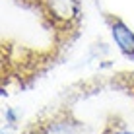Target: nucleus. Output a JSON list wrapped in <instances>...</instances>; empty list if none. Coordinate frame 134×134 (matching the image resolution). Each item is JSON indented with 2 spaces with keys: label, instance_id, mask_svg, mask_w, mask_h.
I'll return each mask as SVG.
<instances>
[{
  "label": "nucleus",
  "instance_id": "obj_3",
  "mask_svg": "<svg viewBox=\"0 0 134 134\" xmlns=\"http://www.w3.org/2000/svg\"><path fill=\"white\" fill-rule=\"evenodd\" d=\"M103 18H105V24L109 25L113 41L117 45V49L121 51V54L134 60V31L115 14H105Z\"/></svg>",
  "mask_w": 134,
  "mask_h": 134
},
{
  "label": "nucleus",
  "instance_id": "obj_1",
  "mask_svg": "<svg viewBox=\"0 0 134 134\" xmlns=\"http://www.w3.org/2000/svg\"><path fill=\"white\" fill-rule=\"evenodd\" d=\"M25 10L33 12L39 24L51 31L54 47L64 51L78 39L84 21L80 0H16Z\"/></svg>",
  "mask_w": 134,
  "mask_h": 134
},
{
  "label": "nucleus",
  "instance_id": "obj_2",
  "mask_svg": "<svg viewBox=\"0 0 134 134\" xmlns=\"http://www.w3.org/2000/svg\"><path fill=\"white\" fill-rule=\"evenodd\" d=\"M86 122L68 105H51L39 113L20 134H86Z\"/></svg>",
  "mask_w": 134,
  "mask_h": 134
},
{
  "label": "nucleus",
  "instance_id": "obj_4",
  "mask_svg": "<svg viewBox=\"0 0 134 134\" xmlns=\"http://www.w3.org/2000/svg\"><path fill=\"white\" fill-rule=\"evenodd\" d=\"M6 122H8V124H12V126L18 122V115H16V111H14L12 107H10V109H6Z\"/></svg>",
  "mask_w": 134,
  "mask_h": 134
}]
</instances>
